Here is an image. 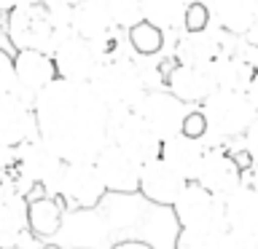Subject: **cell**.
<instances>
[{"label":"cell","mask_w":258,"mask_h":249,"mask_svg":"<svg viewBox=\"0 0 258 249\" xmlns=\"http://www.w3.org/2000/svg\"><path fill=\"white\" fill-rule=\"evenodd\" d=\"M239 40H242V48H237V51L258 70V19L253 22V27H250Z\"/></svg>","instance_id":"31"},{"label":"cell","mask_w":258,"mask_h":249,"mask_svg":"<svg viewBox=\"0 0 258 249\" xmlns=\"http://www.w3.org/2000/svg\"><path fill=\"white\" fill-rule=\"evenodd\" d=\"M6 32L14 48L51 54L70 32V6L64 0H16L8 11Z\"/></svg>","instance_id":"2"},{"label":"cell","mask_w":258,"mask_h":249,"mask_svg":"<svg viewBox=\"0 0 258 249\" xmlns=\"http://www.w3.org/2000/svg\"><path fill=\"white\" fill-rule=\"evenodd\" d=\"M239 140H242V150L247 153V158L253 161V164H258V118L247 126V132L242 134Z\"/></svg>","instance_id":"33"},{"label":"cell","mask_w":258,"mask_h":249,"mask_svg":"<svg viewBox=\"0 0 258 249\" xmlns=\"http://www.w3.org/2000/svg\"><path fill=\"white\" fill-rule=\"evenodd\" d=\"M108 142L124 148L140 164L159 158L161 153V140L140 118V112L129 107H108Z\"/></svg>","instance_id":"5"},{"label":"cell","mask_w":258,"mask_h":249,"mask_svg":"<svg viewBox=\"0 0 258 249\" xmlns=\"http://www.w3.org/2000/svg\"><path fill=\"white\" fill-rule=\"evenodd\" d=\"M221 249H258V241L253 236H245V233L226 228L221 233Z\"/></svg>","instance_id":"32"},{"label":"cell","mask_w":258,"mask_h":249,"mask_svg":"<svg viewBox=\"0 0 258 249\" xmlns=\"http://www.w3.org/2000/svg\"><path fill=\"white\" fill-rule=\"evenodd\" d=\"M180 132L188 134V137H199V140H205V137H207V118H205V112H202L199 104H191V107H188V112H185V118H183Z\"/></svg>","instance_id":"29"},{"label":"cell","mask_w":258,"mask_h":249,"mask_svg":"<svg viewBox=\"0 0 258 249\" xmlns=\"http://www.w3.org/2000/svg\"><path fill=\"white\" fill-rule=\"evenodd\" d=\"M213 88H229V91H245L255 67L239 51L223 48L210 64H205Z\"/></svg>","instance_id":"20"},{"label":"cell","mask_w":258,"mask_h":249,"mask_svg":"<svg viewBox=\"0 0 258 249\" xmlns=\"http://www.w3.org/2000/svg\"><path fill=\"white\" fill-rule=\"evenodd\" d=\"M213 24V14H210V6L202 3V0H188L183 14V30H205Z\"/></svg>","instance_id":"28"},{"label":"cell","mask_w":258,"mask_h":249,"mask_svg":"<svg viewBox=\"0 0 258 249\" xmlns=\"http://www.w3.org/2000/svg\"><path fill=\"white\" fill-rule=\"evenodd\" d=\"M213 24L231 38H242L258 19V0H207Z\"/></svg>","instance_id":"21"},{"label":"cell","mask_w":258,"mask_h":249,"mask_svg":"<svg viewBox=\"0 0 258 249\" xmlns=\"http://www.w3.org/2000/svg\"><path fill=\"white\" fill-rule=\"evenodd\" d=\"M199 107L207 118V137L215 140L210 145H223V148H226V142L239 140L247 132V126L258 118V112L253 107V102L247 99V94L245 91H229V88L210 91L199 102Z\"/></svg>","instance_id":"4"},{"label":"cell","mask_w":258,"mask_h":249,"mask_svg":"<svg viewBox=\"0 0 258 249\" xmlns=\"http://www.w3.org/2000/svg\"><path fill=\"white\" fill-rule=\"evenodd\" d=\"M180 228H194V230H226L223 220V198L202 188L197 180H188L175 204L169 206Z\"/></svg>","instance_id":"6"},{"label":"cell","mask_w":258,"mask_h":249,"mask_svg":"<svg viewBox=\"0 0 258 249\" xmlns=\"http://www.w3.org/2000/svg\"><path fill=\"white\" fill-rule=\"evenodd\" d=\"M16 169H19L22 180H27L35 188H43V193L56 196L64 161L38 134H32L22 145H16Z\"/></svg>","instance_id":"7"},{"label":"cell","mask_w":258,"mask_h":249,"mask_svg":"<svg viewBox=\"0 0 258 249\" xmlns=\"http://www.w3.org/2000/svg\"><path fill=\"white\" fill-rule=\"evenodd\" d=\"M32 99L35 96L27 91H8L0 94V145L16 148L27 137L38 134L35 112H32Z\"/></svg>","instance_id":"13"},{"label":"cell","mask_w":258,"mask_h":249,"mask_svg":"<svg viewBox=\"0 0 258 249\" xmlns=\"http://www.w3.org/2000/svg\"><path fill=\"white\" fill-rule=\"evenodd\" d=\"M38 137L62 161H94L108 145V107L89 83L56 75L32 99Z\"/></svg>","instance_id":"1"},{"label":"cell","mask_w":258,"mask_h":249,"mask_svg":"<svg viewBox=\"0 0 258 249\" xmlns=\"http://www.w3.org/2000/svg\"><path fill=\"white\" fill-rule=\"evenodd\" d=\"M223 220L229 230L245 233L258 241V193L247 180L229 196H223Z\"/></svg>","instance_id":"18"},{"label":"cell","mask_w":258,"mask_h":249,"mask_svg":"<svg viewBox=\"0 0 258 249\" xmlns=\"http://www.w3.org/2000/svg\"><path fill=\"white\" fill-rule=\"evenodd\" d=\"M202 3H207V0H202Z\"/></svg>","instance_id":"40"},{"label":"cell","mask_w":258,"mask_h":249,"mask_svg":"<svg viewBox=\"0 0 258 249\" xmlns=\"http://www.w3.org/2000/svg\"><path fill=\"white\" fill-rule=\"evenodd\" d=\"M89 86L102 99L105 107H129L135 110L137 102L148 91L143 67L129 54H116L100 62L94 75L89 78Z\"/></svg>","instance_id":"3"},{"label":"cell","mask_w":258,"mask_h":249,"mask_svg":"<svg viewBox=\"0 0 258 249\" xmlns=\"http://www.w3.org/2000/svg\"><path fill=\"white\" fill-rule=\"evenodd\" d=\"M185 177L177 174L172 166L167 164L164 158H151L145 161L140 169V185H137V193L148 201V204L156 206H172L175 198L180 196V190L185 188Z\"/></svg>","instance_id":"14"},{"label":"cell","mask_w":258,"mask_h":249,"mask_svg":"<svg viewBox=\"0 0 258 249\" xmlns=\"http://www.w3.org/2000/svg\"><path fill=\"white\" fill-rule=\"evenodd\" d=\"M64 3H68V6H76V3H81V0H64Z\"/></svg>","instance_id":"38"},{"label":"cell","mask_w":258,"mask_h":249,"mask_svg":"<svg viewBox=\"0 0 258 249\" xmlns=\"http://www.w3.org/2000/svg\"><path fill=\"white\" fill-rule=\"evenodd\" d=\"M14 3H16V0H0V14H8L14 8Z\"/></svg>","instance_id":"37"},{"label":"cell","mask_w":258,"mask_h":249,"mask_svg":"<svg viewBox=\"0 0 258 249\" xmlns=\"http://www.w3.org/2000/svg\"><path fill=\"white\" fill-rule=\"evenodd\" d=\"M43 249H59V246H54V244H46Z\"/></svg>","instance_id":"39"},{"label":"cell","mask_w":258,"mask_h":249,"mask_svg":"<svg viewBox=\"0 0 258 249\" xmlns=\"http://www.w3.org/2000/svg\"><path fill=\"white\" fill-rule=\"evenodd\" d=\"M70 32L92 40V43H105L118 32L113 24L105 0H81V3L70 6Z\"/></svg>","instance_id":"16"},{"label":"cell","mask_w":258,"mask_h":249,"mask_svg":"<svg viewBox=\"0 0 258 249\" xmlns=\"http://www.w3.org/2000/svg\"><path fill=\"white\" fill-rule=\"evenodd\" d=\"M51 59L59 78L76 80V83H89V78L100 67L105 54L100 43H92V40L81 38L76 32H68L51 51Z\"/></svg>","instance_id":"9"},{"label":"cell","mask_w":258,"mask_h":249,"mask_svg":"<svg viewBox=\"0 0 258 249\" xmlns=\"http://www.w3.org/2000/svg\"><path fill=\"white\" fill-rule=\"evenodd\" d=\"M245 94H247V99L253 102V107H255V112H258V70L253 72V78H250V83H247V88H245Z\"/></svg>","instance_id":"35"},{"label":"cell","mask_w":258,"mask_h":249,"mask_svg":"<svg viewBox=\"0 0 258 249\" xmlns=\"http://www.w3.org/2000/svg\"><path fill=\"white\" fill-rule=\"evenodd\" d=\"M126 43L137 56H156L161 48H164V30L156 27L151 22H137L129 30H124Z\"/></svg>","instance_id":"25"},{"label":"cell","mask_w":258,"mask_h":249,"mask_svg":"<svg viewBox=\"0 0 258 249\" xmlns=\"http://www.w3.org/2000/svg\"><path fill=\"white\" fill-rule=\"evenodd\" d=\"M14 72H16V83H19V88L32 94V96L56 78V67H54L51 54L38 51V48H16Z\"/></svg>","instance_id":"17"},{"label":"cell","mask_w":258,"mask_h":249,"mask_svg":"<svg viewBox=\"0 0 258 249\" xmlns=\"http://www.w3.org/2000/svg\"><path fill=\"white\" fill-rule=\"evenodd\" d=\"M110 249H153V246L143 238H124V241H116Z\"/></svg>","instance_id":"34"},{"label":"cell","mask_w":258,"mask_h":249,"mask_svg":"<svg viewBox=\"0 0 258 249\" xmlns=\"http://www.w3.org/2000/svg\"><path fill=\"white\" fill-rule=\"evenodd\" d=\"M247 182L253 185V190L258 193V164H253V166H250V177H247Z\"/></svg>","instance_id":"36"},{"label":"cell","mask_w":258,"mask_h":249,"mask_svg":"<svg viewBox=\"0 0 258 249\" xmlns=\"http://www.w3.org/2000/svg\"><path fill=\"white\" fill-rule=\"evenodd\" d=\"M64 220V201L54 193L27 198V228L38 238H51L59 233Z\"/></svg>","instance_id":"23"},{"label":"cell","mask_w":258,"mask_h":249,"mask_svg":"<svg viewBox=\"0 0 258 249\" xmlns=\"http://www.w3.org/2000/svg\"><path fill=\"white\" fill-rule=\"evenodd\" d=\"M223 30L205 27V30H180V38L175 43V62L177 64H191V67H205L226 48L223 43Z\"/></svg>","instance_id":"15"},{"label":"cell","mask_w":258,"mask_h":249,"mask_svg":"<svg viewBox=\"0 0 258 249\" xmlns=\"http://www.w3.org/2000/svg\"><path fill=\"white\" fill-rule=\"evenodd\" d=\"M94 166L102 177V185L108 193H137V185H140V169L143 164L135 156H129L124 148L108 142L105 148L94 156Z\"/></svg>","instance_id":"12"},{"label":"cell","mask_w":258,"mask_h":249,"mask_svg":"<svg viewBox=\"0 0 258 249\" xmlns=\"http://www.w3.org/2000/svg\"><path fill=\"white\" fill-rule=\"evenodd\" d=\"M221 233L180 228V233L175 238V249H221Z\"/></svg>","instance_id":"27"},{"label":"cell","mask_w":258,"mask_h":249,"mask_svg":"<svg viewBox=\"0 0 258 249\" xmlns=\"http://www.w3.org/2000/svg\"><path fill=\"white\" fill-rule=\"evenodd\" d=\"M207 148H210L207 140L188 137V134L180 132V134L169 137V140H161V153H159V156L164 158L177 174H183L185 180H197Z\"/></svg>","instance_id":"19"},{"label":"cell","mask_w":258,"mask_h":249,"mask_svg":"<svg viewBox=\"0 0 258 249\" xmlns=\"http://www.w3.org/2000/svg\"><path fill=\"white\" fill-rule=\"evenodd\" d=\"M56 196L64 201V206L94 209L108 196V190H105L102 177L97 172L94 161H64Z\"/></svg>","instance_id":"8"},{"label":"cell","mask_w":258,"mask_h":249,"mask_svg":"<svg viewBox=\"0 0 258 249\" xmlns=\"http://www.w3.org/2000/svg\"><path fill=\"white\" fill-rule=\"evenodd\" d=\"M188 107L191 104L180 102L167 88H148L135 110L140 112V118L153 129V134L159 140H169V137L180 134V126H183V118L188 112Z\"/></svg>","instance_id":"10"},{"label":"cell","mask_w":258,"mask_h":249,"mask_svg":"<svg viewBox=\"0 0 258 249\" xmlns=\"http://www.w3.org/2000/svg\"><path fill=\"white\" fill-rule=\"evenodd\" d=\"M105 6H108V14H110L113 24H116L121 32L129 30L137 22H143L140 0H105Z\"/></svg>","instance_id":"26"},{"label":"cell","mask_w":258,"mask_h":249,"mask_svg":"<svg viewBox=\"0 0 258 249\" xmlns=\"http://www.w3.org/2000/svg\"><path fill=\"white\" fill-rule=\"evenodd\" d=\"M188 0H140L143 19L161 27L164 32L183 30V14Z\"/></svg>","instance_id":"24"},{"label":"cell","mask_w":258,"mask_h":249,"mask_svg":"<svg viewBox=\"0 0 258 249\" xmlns=\"http://www.w3.org/2000/svg\"><path fill=\"white\" fill-rule=\"evenodd\" d=\"M197 182L202 188H207L215 196H229L231 190H237L245 182V166L239 164L237 153H231L223 145H210L205 153V161L199 166Z\"/></svg>","instance_id":"11"},{"label":"cell","mask_w":258,"mask_h":249,"mask_svg":"<svg viewBox=\"0 0 258 249\" xmlns=\"http://www.w3.org/2000/svg\"><path fill=\"white\" fill-rule=\"evenodd\" d=\"M164 88L185 104H199L210 91H215L205 67H191V64H177V62L172 64V70H167Z\"/></svg>","instance_id":"22"},{"label":"cell","mask_w":258,"mask_h":249,"mask_svg":"<svg viewBox=\"0 0 258 249\" xmlns=\"http://www.w3.org/2000/svg\"><path fill=\"white\" fill-rule=\"evenodd\" d=\"M8 91H19V83H16V72H14V56L0 48V94Z\"/></svg>","instance_id":"30"}]
</instances>
